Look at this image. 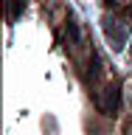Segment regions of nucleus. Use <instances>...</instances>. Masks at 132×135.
Returning a JSON list of instances; mask_svg holds the SVG:
<instances>
[{"mask_svg": "<svg viewBox=\"0 0 132 135\" xmlns=\"http://www.w3.org/2000/svg\"><path fill=\"white\" fill-rule=\"evenodd\" d=\"M101 25H104V34H107V40L113 42V48L121 51V48H124V42H126V34H129V31H126V25L121 23V20H113V17H104V23H101Z\"/></svg>", "mask_w": 132, "mask_h": 135, "instance_id": "obj_2", "label": "nucleus"}, {"mask_svg": "<svg viewBox=\"0 0 132 135\" xmlns=\"http://www.w3.org/2000/svg\"><path fill=\"white\" fill-rule=\"evenodd\" d=\"M96 107L101 113H115V107H118V84L115 82H107L104 87L96 90Z\"/></svg>", "mask_w": 132, "mask_h": 135, "instance_id": "obj_1", "label": "nucleus"}, {"mask_svg": "<svg viewBox=\"0 0 132 135\" xmlns=\"http://www.w3.org/2000/svg\"><path fill=\"white\" fill-rule=\"evenodd\" d=\"M124 96H126V104H129V107H132V82L126 84V90H124Z\"/></svg>", "mask_w": 132, "mask_h": 135, "instance_id": "obj_3", "label": "nucleus"}]
</instances>
